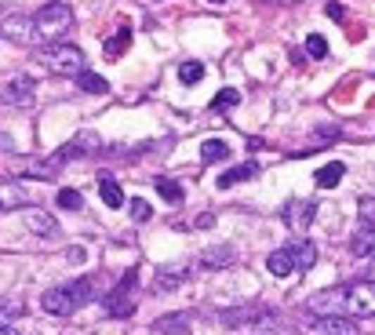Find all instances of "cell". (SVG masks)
<instances>
[{
  "mask_svg": "<svg viewBox=\"0 0 375 335\" xmlns=\"http://www.w3.org/2000/svg\"><path fill=\"white\" fill-rule=\"evenodd\" d=\"M306 310L317 313V317H350V321L375 317V281H353L346 288L343 284L328 288L310 299Z\"/></svg>",
  "mask_w": 375,
  "mask_h": 335,
  "instance_id": "1",
  "label": "cell"
},
{
  "mask_svg": "<svg viewBox=\"0 0 375 335\" xmlns=\"http://www.w3.org/2000/svg\"><path fill=\"white\" fill-rule=\"evenodd\" d=\"M40 62L58 77H77L80 70H84V51H80L77 44H44Z\"/></svg>",
  "mask_w": 375,
  "mask_h": 335,
  "instance_id": "4",
  "label": "cell"
},
{
  "mask_svg": "<svg viewBox=\"0 0 375 335\" xmlns=\"http://www.w3.org/2000/svg\"><path fill=\"white\" fill-rule=\"evenodd\" d=\"M343 175H346V164H343V160H331V164L317 168L314 182L321 186V190H331V186H339V182H343Z\"/></svg>",
  "mask_w": 375,
  "mask_h": 335,
  "instance_id": "17",
  "label": "cell"
},
{
  "mask_svg": "<svg viewBox=\"0 0 375 335\" xmlns=\"http://www.w3.org/2000/svg\"><path fill=\"white\" fill-rule=\"evenodd\" d=\"M33 91H37V84H33L30 77H11V80L0 84V99L11 102V106H30Z\"/></svg>",
  "mask_w": 375,
  "mask_h": 335,
  "instance_id": "8",
  "label": "cell"
},
{
  "mask_svg": "<svg viewBox=\"0 0 375 335\" xmlns=\"http://www.w3.org/2000/svg\"><path fill=\"white\" fill-rule=\"evenodd\" d=\"M190 274H193V266H190V263L164 266V270H157V281H153V288H157V291H172V288H179V284L190 281Z\"/></svg>",
  "mask_w": 375,
  "mask_h": 335,
  "instance_id": "11",
  "label": "cell"
},
{
  "mask_svg": "<svg viewBox=\"0 0 375 335\" xmlns=\"http://www.w3.org/2000/svg\"><path fill=\"white\" fill-rule=\"evenodd\" d=\"M317 215V201H306V197H291L284 204V222L295 229V234H306V226L314 222Z\"/></svg>",
  "mask_w": 375,
  "mask_h": 335,
  "instance_id": "7",
  "label": "cell"
},
{
  "mask_svg": "<svg viewBox=\"0 0 375 335\" xmlns=\"http://www.w3.org/2000/svg\"><path fill=\"white\" fill-rule=\"evenodd\" d=\"M98 194H102V204H106V208H124V190H120L117 179L102 175L98 179Z\"/></svg>",
  "mask_w": 375,
  "mask_h": 335,
  "instance_id": "19",
  "label": "cell"
},
{
  "mask_svg": "<svg viewBox=\"0 0 375 335\" xmlns=\"http://www.w3.org/2000/svg\"><path fill=\"white\" fill-rule=\"evenodd\" d=\"M201 77H204V66L197 58H190V62H182L179 66V80L186 84V88H193V84H201Z\"/></svg>",
  "mask_w": 375,
  "mask_h": 335,
  "instance_id": "22",
  "label": "cell"
},
{
  "mask_svg": "<svg viewBox=\"0 0 375 335\" xmlns=\"http://www.w3.org/2000/svg\"><path fill=\"white\" fill-rule=\"evenodd\" d=\"M237 102H241V91H237V88H222V91L212 99V110H215V113H222V110H234Z\"/></svg>",
  "mask_w": 375,
  "mask_h": 335,
  "instance_id": "24",
  "label": "cell"
},
{
  "mask_svg": "<svg viewBox=\"0 0 375 335\" xmlns=\"http://www.w3.org/2000/svg\"><path fill=\"white\" fill-rule=\"evenodd\" d=\"M157 335H190V313H168L153 324Z\"/></svg>",
  "mask_w": 375,
  "mask_h": 335,
  "instance_id": "14",
  "label": "cell"
},
{
  "mask_svg": "<svg viewBox=\"0 0 375 335\" xmlns=\"http://www.w3.org/2000/svg\"><path fill=\"white\" fill-rule=\"evenodd\" d=\"M255 175H259V164H255V160L237 164V168H230V172L219 175V190H226V186H237V182H244V179H255Z\"/></svg>",
  "mask_w": 375,
  "mask_h": 335,
  "instance_id": "16",
  "label": "cell"
},
{
  "mask_svg": "<svg viewBox=\"0 0 375 335\" xmlns=\"http://www.w3.org/2000/svg\"><path fill=\"white\" fill-rule=\"evenodd\" d=\"M306 55H310V58H317V62L328 58V40H324L321 33H310V37H306Z\"/></svg>",
  "mask_w": 375,
  "mask_h": 335,
  "instance_id": "25",
  "label": "cell"
},
{
  "mask_svg": "<svg viewBox=\"0 0 375 335\" xmlns=\"http://www.w3.org/2000/svg\"><path fill=\"white\" fill-rule=\"evenodd\" d=\"M128 44H132V26H120V30L106 40V44H102V55H106L110 62H117L124 51H128Z\"/></svg>",
  "mask_w": 375,
  "mask_h": 335,
  "instance_id": "15",
  "label": "cell"
},
{
  "mask_svg": "<svg viewBox=\"0 0 375 335\" xmlns=\"http://www.w3.org/2000/svg\"><path fill=\"white\" fill-rule=\"evenodd\" d=\"M150 215H153V208L146 204L142 197H135V201H132V219H135V222H146Z\"/></svg>",
  "mask_w": 375,
  "mask_h": 335,
  "instance_id": "28",
  "label": "cell"
},
{
  "mask_svg": "<svg viewBox=\"0 0 375 335\" xmlns=\"http://www.w3.org/2000/svg\"><path fill=\"white\" fill-rule=\"evenodd\" d=\"M324 11H328V18H336V23H343V18H346V8H343V4H336V0H331V4H328Z\"/></svg>",
  "mask_w": 375,
  "mask_h": 335,
  "instance_id": "29",
  "label": "cell"
},
{
  "mask_svg": "<svg viewBox=\"0 0 375 335\" xmlns=\"http://www.w3.org/2000/svg\"><path fill=\"white\" fill-rule=\"evenodd\" d=\"M84 255H88L84 248H66V259H70V263H84Z\"/></svg>",
  "mask_w": 375,
  "mask_h": 335,
  "instance_id": "30",
  "label": "cell"
},
{
  "mask_svg": "<svg viewBox=\"0 0 375 335\" xmlns=\"http://www.w3.org/2000/svg\"><path fill=\"white\" fill-rule=\"evenodd\" d=\"M310 335H364V331L350 317H314L310 321Z\"/></svg>",
  "mask_w": 375,
  "mask_h": 335,
  "instance_id": "9",
  "label": "cell"
},
{
  "mask_svg": "<svg viewBox=\"0 0 375 335\" xmlns=\"http://www.w3.org/2000/svg\"><path fill=\"white\" fill-rule=\"evenodd\" d=\"M230 263H234V248L230 244H215V248H208L201 255V266H208V270H222Z\"/></svg>",
  "mask_w": 375,
  "mask_h": 335,
  "instance_id": "18",
  "label": "cell"
},
{
  "mask_svg": "<svg viewBox=\"0 0 375 335\" xmlns=\"http://www.w3.org/2000/svg\"><path fill=\"white\" fill-rule=\"evenodd\" d=\"M314 263H317V244H310V241L299 244V248H295V266H299V270H310Z\"/></svg>",
  "mask_w": 375,
  "mask_h": 335,
  "instance_id": "26",
  "label": "cell"
},
{
  "mask_svg": "<svg viewBox=\"0 0 375 335\" xmlns=\"http://www.w3.org/2000/svg\"><path fill=\"white\" fill-rule=\"evenodd\" d=\"M77 88H80V91H91V95H106L110 84L102 80L98 73H91V70H80V73H77Z\"/></svg>",
  "mask_w": 375,
  "mask_h": 335,
  "instance_id": "20",
  "label": "cell"
},
{
  "mask_svg": "<svg viewBox=\"0 0 375 335\" xmlns=\"http://www.w3.org/2000/svg\"><path fill=\"white\" fill-rule=\"evenodd\" d=\"M91 299V281H70V284H55L48 288L44 296H40V306H44V313H51V317H70V313L77 306H84Z\"/></svg>",
  "mask_w": 375,
  "mask_h": 335,
  "instance_id": "3",
  "label": "cell"
},
{
  "mask_svg": "<svg viewBox=\"0 0 375 335\" xmlns=\"http://www.w3.org/2000/svg\"><path fill=\"white\" fill-rule=\"evenodd\" d=\"M70 30H73V8L66 0H51L33 15V37L40 44H58Z\"/></svg>",
  "mask_w": 375,
  "mask_h": 335,
  "instance_id": "2",
  "label": "cell"
},
{
  "mask_svg": "<svg viewBox=\"0 0 375 335\" xmlns=\"http://www.w3.org/2000/svg\"><path fill=\"white\" fill-rule=\"evenodd\" d=\"M135 281H139V270L132 266L128 270V274H124L120 277V284L110 291V296H106V303H102V306H106V313H110V317H132V313H135Z\"/></svg>",
  "mask_w": 375,
  "mask_h": 335,
  "instance_id": "5",
  "label": "cell"
},
{
  "mask_svg": "<svg viewBox=\"0 0 375 335\" xmlns=\"http://www.w3.org/2000/svg\"><path fill=\"white\" fill-rule=\"evenodd\" d=\"M0 33L23 44V40L33 37V18H30L26 11H18V8L8 4V8H0Z\"/></svg>",
  "mask_w": 375,
  "mask_h": 335,
  "instance_id": "6",
  "label": "cell"
},
{
  "mask_svg": "<svg viewBox=\"0 0 375 335\" xmlns=\"http://www.w3.org/2000/svg\"><path fill=\"white\" fill-rule=\"evenodd\" d=\"M368 281H375V259L368 263Z\"/></svg>",
  "mask_w": 375,
  "mask_h": 335,
  "instance_id": "32",
  "label": "cell"
},
{
  "mask_svg": "<svg viewBox=\"0 0 375 335\" xmlns=\"http://www.w3.org/2000/svg\"><path fill=\"white\" fill-rule=\"evenodd\" d=\"M58 208H66V212H77V208H80V194L77 190H70V186H66V190H58Z\"/></svg>",
  "mask_w": 375,
  "mask_h": 335,
  "instance_id": "27",
  "label": "cell"
},
{
  "mask_svg": "<svg viewBox=\"0 0 375 335\" xmlns=\"http://www.w3.org/2000/svg\"><path fill=\"white\" fill-rule=\"evenodd\" d=\"M350 255L353 259H375V222H361L350 237Z\"/></svg>",
  "mask_w": 375,
  "mask_h": 335,
  "instance_id": "10",
  "label": "cell"
},
{
  "mask_svg": "<svg viewBox=\"0 0 375 335\" xmlns=\"http://www.w3.org/2000/svg\"><path fill=\"white\" fill-rule=\"evenodd\" d=\"M262 4H277V8H288V4H299V0H262Z\"/></svg>",
  "mask_w": 375,
  "mask_h": 335,
  "instance_id": "31",
  "label": "cell"
},
{
  "mask_svg": "<svg viewBox=\"0 0 375 335\" xmlns=\"http://www.w3.org/2000/svg\"><path fill=\"white\" fill-rule=\"evenodd\" d=\"M208 4H226V0H208Z\"/></svg>",
  "mask_w": 375,
  "mask_h": 335,
  "instance_id": "33",
  "label": "cell"
},
{
  "mask_svg": "<svg viewBox=\"0 0 375 335\" xmlns=\"http://www.w3.org/2000/svg\"><path fill=\"white\" fill-rule=\"evenodd\" d=\"M153 186H157V194L168 201V204H182V186L175 179H157Z\"/></svg>",
  "mask_w": 375,
  "mask_h": 335,
  "instance_id": "23",
  "label": "cell"
},
{
  "mask_svg": "<svg viewBox=\"0 0 375 335\" xmlns=\"http://www.w3.org/2000/svg\"><path fill=\"white\" fill-rule=\"evenodd\" d=\"M23 222L33 229L37 237H55V234H58V222H55L48 212H40V208H26V212H23Z\"/></svg>",
  "mask_w": 375,
  "mask_h": 335,
  "instance_id": "12",
  "label": "cell"
},
{
  "mask_svg": "<svg viewBox=\"0 0 375 335\" xmlns=\"http://www.w3.org/2000/svg\"><path fill=\"white\" fill-rule=\"evenodd\" d=\"M266 266H269V274H274V277L295 274V248H277L274 255L266 259Z\"/></svg>",
  "mask_w": 375,
  "mask_h": 335,
  "instance_id": "13",
  "label": "cell"
},
{
  "mask_svg": "<svg viewBox=\"0 0 375 335\" xmlns=\"http://www.w3.org/2000/svg\"><path fill=\"white\" fill-rule=\"evenodd\" d=\"M230 157V146H226V139H204L201 142V160L212 164V160H222Z\"/></svg>",
  "mask_w": 375,
  "mask_h": 335,
  "instance_id": "21",
  "label": "cell"
}]
</instances>
